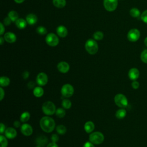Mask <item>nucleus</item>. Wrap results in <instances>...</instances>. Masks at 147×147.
Instances as JSON below:
<instances>
[{
	"label": "nucleus",
	"mask_w": 147,
	"mask_h": 147,
	"mask_svg": "<svg viewBox=\"0 0 147 147\" xmlns=\"http://www.w3.org/2000/svg\"><path fill=\"white\" fill-rule=\"evenodd\" d=\"M40 126L44 131L51 133L55 128V122L52 118L49 116H45L41 118Z\"/></svg>",
	"instance_id": "obj_1"
},
{
	"label": "nucleus",
	"mask_w": 147,
	"mask_h": 147,
	"mask_svg": "<svg viewBox=\"0 0 147 147\" xmlns=\"http://www.w3.org/2000/svg\"><path fill=\"white\" fill-rule=\"evenodd\" d=\"M85 48L88 53L94 55L98 51V45L95 40L88 39L86 42Z\"/></svg>",
	"instance_id": "obj_2"
},
{
	"label": "nucleus",
	"mask_w": 147,
	"mask_h": 147,
	"mask_svg": "<svg viewBox=\"0 0 147 147\" xmlns=\"http://www.w3.org/2000/svg\"><path fill=\"white\" fill-rule=\"evenodd\" d=\"M56 109L55 104L51 102L47 101L43 103L42 106V111L47 115H52L56 112Z\"/></svg>",
	"instance_id": "obj_3"
},
{
	"label": "nucleus",
	"mask_w": 147,
	"mask_h": 147,
	"mask_svg": "<svg viewBox=\"0 0 147 147\" xmlns=\"http://www.w3.org/2000/svg\"><path fill=\"white\" fill-rule=\"evenodd\" d=\"M105 139L103 134L100 131L92 132L89 136V140L91 142L95 145L102 144Z\"/></svg>",
	"instance_id": "obj_4"
},
{
	"label": "nucleus",
	"mask_w": 147,
	"mask_h": 147,
	"mask_svg": "<svg viewBox=\"0 0 147 147\" xmlns=\"http://www.w3.org/2000/svg\"><path fill=\"white\" fill-rule=\"evenodd\" d=\"M114 102L116 105L121 108H125L128 105L127 98L122 94H117L114 97Z\"/></svg>",
	"instance_id": "obj_5"
},
{
	"label": "nucleus",
	"mask_w": 147,
	"mask_h": 147,
	"mask_svg": "<svg viewBox=\"0 0 147 147\" xmlns=\"http://www.w3.org/2000/svg\"><path fill=\"white\" fill-rule=\"evenodd\" d=\"M74 88L70 84H65L61 88V93L62 95L65 98L71 97L74 94Z\"/></svg>",
	"instance_id": "obj_6"
},
{
	"label": "nucleus",
	"mask_w": 147,
	"mask_h": 147,
	"mask_svg": "<svg viewBox=\"0 0 147 147\" xmlns=\"http://www.w3.org/2000/svg\"><path fill=\"white\" fill-rule=\"evenodd\" d=\"M45 41L48 45L51 47H55L58 45L59 39L55 34L50 33L47 35L45 37Z\"/></svg>",
	"instance_id": "obj_7"
},
{
	"label": "nucleus",
	"mask_w": 147,
	"mask_h": 147,
	"mask_svg": "<svg viewBox=\"0 0 147 147\" xmlns=\"http://www.w3.org/2000/svg\"><path fill=\"white\" fill-rule=\"evenodd\" d=\"M140 32L138 29L133 28L130 29L127 34V38L130 42H136L140 37Z\"/></svg>",
	"instance_id": "obj_8"
},
{
	"label": "nucleus",
	"mask_w": 147,
	"mask_h": 147,
	"mask_svg": "<svg viewBox=\"0 0 147 147\" xmlns=\"http://www.w3.org/2000/svg\"><path fill=\"white\" fill-rule=\"evenodd\" d=\"M103 6L106 10L113 11L117 7L118 0H104Z\"/></svg>",
	"instance_id": "obj_9"
},
{
	"label": "nucleus",
	"mask_w": 147,
	"mask_h": 147,
	"mask_svg": "<svg viewBox=\"0 0 147 147\" xmlns=\"http://www.w3.org/2000/svg\"><path fill=\"white\" fill-rule=\"evenodd\" d=\"M48 80L47 75L44 72L39 73L36 77L37 84L40 86H44L47 84Z\"/></svg>",
	"instance_id": "obj_10"
},
{
	"label": "nucleus",
	"mask_w": 147,
	"mask_h": 147,
	"mask_svg": "<svg viewBox=\"0 0 147 147\" xmlns=\"http://www.w3.org/2000/svg\"><path fill=\"white\" fill-rule=\"evenodd\" d=\"M21 131L25 136H29L33 133V128L28 123H24L21 126Z\"/></svg>",
	"instance_id": "obj_11"
},
{
	"label": "nucleus",
	"mask_w": 147,
	"mask_h": 147,
	"mask_svg": "<svg viewBox=\"0 0 147 147\" xmlns=\"http://www.w3.org/2000/svg\"><path fill=\"white\" fill-rule=\"evenodd\" d=\"M57 67L59 71L63 74L68 72L69 70V65L65 61H61L59 63Z\"/></svg>",
	"instance_id": "obj_12"
},
{
	"label": "nucleus",
	"mask_w": 147,
	"mask_h": 147,
	"mask_svg": "<svg viewBox=\"0 0 147 147\" xmlns=\"http://www.w3.org/2000/svg\"><path fill=\"white\" fill-rule=\"evenodd\" d=\"M17 131L16 130L11 127H9L6 129L5 131V135L6 138L9 139L14 138L17 136Z\"/></svg>",
	"instance_id": "obj_13"
},
{
	"label": "nucleus",
	"mask_w": 147,
	"mask_h": 147,
	"mask_svg": "<svg viewBox=\"0 0 147 147\" xmlns=\"http://www.w3.org/2000/svg\"><path fill=\"white\" fill-rule=\"evenodd\" d=\"M140 75V72L136 68H131L128 72V76L130 80H137Z\"/></svg>",
	"instance_id": "obj_14"
},
{
	"label": "nucleus",
	"mask_w": 147,
	"mask_h": 147,
	"mask_svg": "<svg viewBox=\"0 0 147 147\" xmlns=\"http://www.w3.org/2000/svg\"><path fill=\"white\" fill-rule=\"evenodd\" d=\"M3 37L5 38V40L9 43H13L16 42L17 40L16 34L11 32H8L5 33Z\"/></svg>",
	"instance_id": "obj_15"
},
{
	"label": "nucleus",
	"mask_w": 147,
	"mask_h": 147,
	"mask_svg": "<svg viewBox=\"0 0 147 147\" xmlns=\"http://www.w3.org/2000/svg\"><path fill=\"white\" fill-rule=\"evenodd\" d=\"M56 33L59 37L64 38L67 36L68 30L65 26L63 25H60L56 29Z\"/></svg>",
	"instance_id": "obj_16"
},
{
	"label": "nucleus",
	"mask_w": 147,
	"mask_h": 147,
	"mask_svg": "<svg viewBox=\"0 0 147 147\" xmlns=\"http://www.w3.org/2000/svg\"><path fill=\"white\" fill-rule=\"evenodd\" d=\"M48 138L44 136H40L38 137L36 140V142L37 145H40L41 146H44L45 145L48 144Z\"/></svg>",
	"instance_id": "obj_17"
},
{
	"label": "nucleus",
	"mask_w": 147,
	"mask_h": 147,
	"mask_svg": "<svg viewBox=\"0 0 147 147\" xmlns=\"http://www.w3.org/2000/svg\"><path fill=\"white\" fill-rule=\"evenodd\" d=\"M84 130L86 131V133H91L93 131V130L95 129L94 123L91 121H87L84 124Z\"/></svg>",
	"instance_id": "obj_18"
},
{
	"label": "nucleus",
	"mask_w": 147,
	"mask_h": 147,
	"mask_svg": "<svg viewBox=\"0 0 147 147\" xmlns=\"http://www.w3.org/2000/svg\"><path fill=\"white\" fill-rule=\"evenodd\" d=\"M26 20L28 24L32 25H34L37 21V17L35 14L30 13L26 16Z\"/></svg>",
	"instance_id": "obj_19"
},
{
	"label": "nucleus",
	"mask_w": 147,
	"mask_h": 147,
	"mask_svg": "<svg viewBox=\"0 0 147 147\" xmlns=\"http://www.w3.org/2000/svg\"><path fill=\"white\" fill-rule=\"evenodd\" d=\"M27 21L26 20H24L23 18H18L16 21V26L20 29H22L26 28L27 25Z\"/></svg>",
	"instance_id": "obj_20"
},
{
	"label": "nucleus",
	"mask_w": 147,
	"mask_h": 147,
	"mask_svg": "<svg viewBox=\"0 0 147 147\" xmlns=\"http://www.w3.org/2000/svg\"><path fill=\"white\" fill-rule=\"evenodd\" d=\"M44 92L43 88L40 86L34 87V88L33 89V95L37 98H40V97L42 96L44 94Z\"/></svg>",
	"instance_id": "obj_21"
},
{
	"label": "nucleus",
	"mask_w": 147,
	"mask_h": 147,
	"mask_svg": "<svg viewBox=\"0 0 147 147\" xmlns=\"http://www.w3.org/2000/svg\"><path fill=\"white\" fill-rule=\"evenodd\" d=\"M126 115V111L123 108L118 109L115 113V117L118 119H123Z\"/></svg>",
	"instance_id": "obj_22"
},
{
	"label": "nucleus",
	"mask_w": 147,
	"mask_h": 147,
	"mask_svg": "<svg viewBox=\"0 0 147 147\" xmlns=\"http://www.w3.org/2000/svg\"><path fill=\"white\" fill-rule=\"evenodd\" d=\"M10 79L7 76H3L0 78V85L2 87L9 86L10 84Z\"/></svg>",
	"instance_id": "obj_23"
},
{
	"label": "nucleus",
	"mask_w": 147,
	"mask_h": 147,
	"mask_svg": "<svg viewBox=\"0 0 147 147\" xmlns=\"http://www.w3.org/2000/svg\"><path fill=\"white\" fill-rule=\"evenodd\" d=\"M53 4L57 8H63L66 5L65 0H53Z\"/></svg>",
	"instance_id": "obj_24"
},
{
	"label": "nucleus",
	"mask_w": 147,
	"mask_h": 147,
	"mask_svg": "<svg viewBox=\"0 0 147 147\" xmlns=\"http://www.w3.org/2000/svg\"><path fill=\"white\" fill-rule=\"evenodd\" d=\"M8 17L10 18L12 22H16L18 19V14L17 11L11 10L9 12Z\"/></svg>",
	"instance_id": "obj_25"
},
{
	"label": "nucleus",
	"mask_w": 147,
	"mask_h": 147,
	"mask_svg": "<svg viewBox=\"0 0 147 147\" xmlns=\"http://www.w3.org/2000/svg\"><path fill=\"white\" fill-rule=\"evenodd\" d=\"M129 13H130V15L132 17H134V18H137V17H140V14H141V13H140V11L139 10V9H138L136 7L131 8L130 10Z\"/></svg>",
	"instance_id": "obj_26"
},
{
	"label": "nucleus",
	"mask_w": 147,
	"mask_h": 147,
	"mask_svg": "<svg viewBox=\"0 0 147 147\" xmlns=\"http://www.w3.org/2000/svg\"><path fill=\"white\" fill-rule=\"evenodd\" d=\"M30 115L28 111H25L22 113L20 116V121L24 123L27 122L30 118Z\"/></svg>",
	"instance_id": "obj_27"
},
{
	"label": "nucleus",
	"mask_w": 147,
	"mask_h": 147,
	"mask_svg": "<svg viewBox=\"0 0 147 147\" xmlns=\"http://www.w3.org/2000/svg\"><path fill=\"white\" fill-rule=\"evenodd\" d=\"M56 130L57 133L59 134L60 135H63L64 134H65L67 131V128L65 126L63 125H58L56 127Z\"/></svg>",
	"instance_id": "obj_28"
},
{
	"label": "nucleus",
	"mask_w": 147,
	"mask_h": 147,
	"mask_svg": "<svg viewBox=\"0 0 147 147\" xmlns=\"http://www.w3.org/2000/svg\"><path fill=\"white\" fill-rule=\"evenodd\" d=\"M55 114L59 118H63L65 115V111L64 109L61 107L57 109L55 112Z\"/></svg>",
	"instance_id": "obj_29"
},
{
	"label": "nucleus",
	"mask_w": 147,
	"mask_h": 147,
	"mask_svg": "<svg viewBox=\"0 0 147 147\" xmlns=\"http://www.w3.org/2000/svg\"><path fill=\"white\" fill-rule=\"evenodd\" d=\"M72 106L71 102L68 99H64L62 101V106L64 109H69Z\"/></svg>",
	"instance_id": "obj_30"
},
{
	"label": "nucleus",
	"mask_w": 147,
	"mask_h": 147,
	"mask_svg": "<svg viewBox=\"0 0 147 147\" xmlns=\"http://www.w3.org/2000/svg\"><path fill=\"white\" fill-rule=\"evenodd\" d=\"M0 142H1V147H7L8 145V141L6 137V136L1 134L0 136Z\"/></svg>",
	"instance_id": "obj_31"
},
{
	"label": "nucleus",
	"mask_w": 147,
	"mask_h": 147,
	"mask_svg": "<svg viewBox=\"0 0 147 147\" xmlns=\"http://www.w3.org/2000/svg\"><path fill=\"white\" fill-rule=\"evenodd\" d=\"M103 33L100 31L95 32L93 34V37L95 40H100L103 38Z\"/></svg>",
	"instance_id": "obj_32"
},
{
	"label": "nucleus",
	"mask_w": 147,
	"mask_h": 147,
	"mask_svg": "<svg viewBox=\"0 0 147 147\" xmlns=\"http://www.w3.org/2000/svg\"><path fill=\"white\" fill-rule=\"evenodd\" d=\"M36 32L37 33L41 34V35H44L45 34L47 33V29L42 26H38L36 29Z\"/></svg>",
	"instance_id": "obj_33"
},
{
	"label": "nucleus",
	"mask_w": 147,
	"mask_h": 147,
	"mask_svg": "<svg viewBox=\"0 0 147 147\" xmlns=\"http://www.w3.org/2000/svg\"><path fill=\"white\" fill-rule=\"evenodd\" d=\"M140 58L142 62L145 63H147V49H144L141 52L140 55Z\"/></svg>",
	"instance_id": "obj_34"
},
{
	"label": "nucleus",
	"mask_w": 147,
	"mask_h": 147,
	"mask_svg": "<svg viewBox=\"0 0 147 147\" xmlns=\"http://www.w3.org/2000/svg\"><path fill=\"white\" fill-rule=\"evenodd\" d=\"M141 19L144 23L147 24V10L144 11L141 14Z\"/></svg>",
	"instance_id": "obj_35"
},
{
	"label": "nucleus",
	"mask_w": 147,
	"mask_h": 147,
	"mask_svg": "<svg viewBox=\"0 0 147 147\" xmlns=\"http://www.w3.org/2000/svg\"><path fill=\"white\" fill-rule=\"evenodd\" d=\"M51 140H52V142H57L58 141H59V136L56 134H53L51 136Z\"/></svg>",
	"instance_id": "obj_36"
},
{
	"label": "nucleus",
	"mask_w": 147,
	"mask_h": 147,
	"mask_svg": "<svg viewBox=\"0 0 147 147\" xmlns=\"http://www.w3.org/2000/svg\"><path fill=\"white\" fill-rule=\"evenodd\" d=\"M11 20L10 19V18L7 16V17H6L4 20H3V24L5 25H9L11 24Z\"/></svg>",
	"instance_id": "obj_37"
},
{
	"label": "nucleus",
	"mask_w": 147,
	"mask_h": 147,
	"mask_svg": "<svg viewBox=\"0 0 147 147\" xmlns=\"http://www.w3.org/2000/svg\"><path fill=\"white\" fill-rule=\"evenodd\" d=\"M139 83L136 80H133L131 83V86L134 89H137L139 87Z\"/></svg>",
	"instance_id": "obj_38"
},
{
	"label": "nucleus",
	"mask_w": 147,
	"mask_h": 147,
	"mask_svg": "<svg viewBox=\"0 0 147 147\" xmlns=\"http://www.w3.org/2000/svg\"><path fill=\"white\" fill-rule=\"evenodd\" d=\"M6 130L5 125L3 123H1L0 124V133L2 134L3 133H5Z\"/></svg>",
	"instance_id": "obj_39"
},
{
	"label": "nucleus",
	"mask_w": 147,
	"mask_h": 147,
	"mask_svg": "<svg viewBox=\"0 0 147 147\" xmlns=\"http://www.w3.org/2000/svg\"><path fill=\"white\" fill-rule=\"evenodd\" d=\"M83 147H95V146L94 145V144H92L90 141H88L84 143Z\"/></svg>",
	"instance_id": "obj_40"
},
{
	"label": "nucleus",
	"mask_w": 147,
	"mask_h": 147,
	"mask_svg": "<svg viewBox=\"0 0 147 147\" xmlns=\"http://www.w3.org/2000/svg\"><path fill=\"white\" fill-rule=\"evenodd\" d=\"M0 92H1V94H0V96H1L0 100H2L3 99L4 96H5V91H4V90H3V89L2 88V87H0Z\"/></svg>",
	"instance_id": "obj_41"
},
{
	"label": "nucleus",
	"mask_w": 147,
	"mask_h": 147,
	"mask_svg": "<svg viewBox=\"0 0 147 147\" xmlns=\"http://www.w3.org/2000/svg\"><path fill=\"white\" fill-rule=\"evenodd\" d=\"M29 76V72L28 71H24L22 73V77L24 79H26L27 78H28Z\"/></svg>",
	"instance_id": "obj_42"
},
{
	"label": "nucleus",
	"mask_w": 147,
	"mask_h": 147,
	"mask_svg": "<svg viewBox=\"0 0 147 147\" xmlns=\"http://www.w3.org/2000/svg\"><path fill=\"white\" fill-rule=\"evenodd\" d=\"M47 147H59V146H58V145H57V144L56 142H52L49 143L47 145Z\"/></svg>",
	"instance_id": "obj_43"
},
{
	"label": "nucleus",
	"mask_w": 147,
	"mask_h": 147,
	"mask_svg": "<svg viewBox=\"0 0 147 147\" xmlns=\"http://www.w3.org/2000/svg\"><path fill=\"white\" fill-rule=\"evenodd\" d=\"M0 26H1V32H0V34L2 35L3 34L4 32H5V28H4V26L2 24V22H1L0 23Z\"/></svg>",
	"instance_id": "obj_44"
},
{
	"label": "nucleus",
	"mask_w": 147,
	"mask_h": 147,
	"mask_svg": "<svg viewBox=\"0 0 147 147\" xmlns=\"http://www.w3.org/2000/svg\"><path fill=\"white\" fill-rule=\"evenodd\" d=\"M34 83L33 82H29L28 83V87L29 88L31 89L32 88H33L34 87Z\"/></svg>",
	"instance_id": "obj_45"
},
{
	"label": "nucleus",
	"mask_w": 147,
	"mask_h": 147,
	"mask_svg": "<svg viewBox=\"0 0 147 147\" xmlns=\"http://www.w3.org/2000/svg\"><path fill=\"white\" fill-rule=\"evenodd\" d=\"M13 125H14V126L15 127H19L21 126L20 122H19L18 121H14V123H13Z\"/></svg>",
	"instance_id": "obj_46"
},
{
	"label": "nucleus",
	"mask_w": 147,
	"mask_h": 147,
	"mask_svg": "<svg viewBox=\"0 0 147 147\" xmlns=\"http://www.w3.org/2000/svg\"><path fill=\"white\" fill-rule=\"evenodd\" d=\"M4 41H5L4 37L3 38L2 37H0V44H1V45H2V44H3Z\"/></svg>",
	"instance_id": "obj_47"
},
{
	"label": "nucleus",
	"mask_w": 147,
	"mask_h": 147,
	"mask_svg": "<svg viewBox=\"0 0 147 147\" xmlns=\"http://www.w3.org/2000/svg\"><path fill=\"white\" fill-rule=\"evenodd\" d=\"M16 3H22L25 0H14Z\"/></svg>",
	"instance_id": "obj_48"
},
{
	"label": "nucleus",
	"mask_w": 147,
	"mask_h": 147,
	"mask_svg": "<svg viewBox=\"0 0 147 147\" xmlns=\"http://www.w3.org/2000/svg\"><path fill=\"white\" fill-rule=\"evenodd\" d=\"M144 44H145V46L147 47V37H146V38L144 40Z\"/></svg>",
	"instance_id": "obj_49"
},
{
	"label": "nucleus",
	"mask_w": 147,
	"mask_h": 147,
	"mask_svg": "<svg viewBox=\"0 0 147 147\" xmlns=\"http://www.w3.org/2000/svg\"><path fill=\"white\" fill-rule=\"evenodd\" d=\"M36 147H42V146H40V145H36Z\"/></svg>",
	"instance_id": "obj_50"
}]
</instances>
